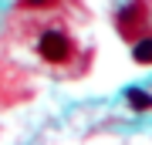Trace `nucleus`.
<instances>
[{
	"instance_id": "obj_2",
	"label": "nucleus",
	"mask_w": 152,
	"mask_h": 145,
	"mask_svg": "<svg viewBox=\"0 0 152 145\" xmlns=\"http://www.w3.org/2000/svg\"><path fill=\"white\" fill-rule=\"evenodd\" d=\"M125 98H129L132 111H149V108H152V95L142 91V88H129V91H125Z\"/></svg>"
},
{
	"instance_id": "obj_3",
	"label": "nucleus",
	"mask_w": 152,
	"mask_h": 145,
	"mask_svg": "<svg viewBox=\"0 0 152 145\" xmlns=\"http://www.w3.org/2000/svg\"><path fill=\"white\" fill-rule=\"evenodd\" d=\"M132 58H135L139 64H152V37L135 41V47H132Z\"/></svg>"
},
{
	"instance_id": "obj_4",
	"label": "nucleus",
	"mask_w": 152,
	"mask_h": 145,
	"mask_svg": "<svg viewBox=\"0 0 152 145\" xmlns=\"http://www.w3.org/2000/svg\"><path fill=\"white\" fill-rule=\"evenodd\" d=\"M27 7H44V4H51V0H24Z\"/></svg>"
},
{
	"instance_id": "obj_1",
	"label": "nucleus",
	"mask_w": 152,
	"mask_h": 145,
	"mask_svg": "<svg viewBox=\"0 0 152 145\" xmlns=\"http://www.w3.org/2000/svg\"><path fill=\"white\" fill-rule=\"evenodd\" d=\"M37 51L44 61H51V64H61V61L71 58V41L64 31H44L41 41H37Z\"/></svg>"
}]
</instances>
